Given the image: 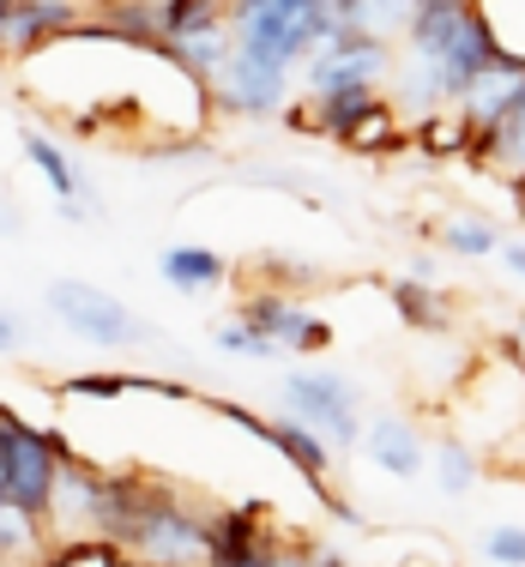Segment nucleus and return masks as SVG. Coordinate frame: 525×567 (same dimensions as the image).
I'll use <instances>...</instances> for the list:
<instances>
[{
  "instance_id": "nucleus-1",
  "label": "nucleus",
  "mask_w": 525,
  "mask_h": 567,
  "mask_svg": "<svg viewBox=\"0 0 525 567\" xmlns=\"http://www.w3.org/2000/svg\"><path fill=\"white\" fill-rule=\"evenodd\" d=\"M91 537L152 567H212V519L199 507H187L175 483L145 477L133 465L103 471Z\"/></svg>"
},
{
  "instance_id": "nucleus-2",
  "label": "nucleus",
  "mask_w": 525,
  "mask_h": 567,
  "mask_svg": "<svg viewBox=\"0 0 525 567\" xmlns=\"http://www.w3.org/2000/svg\"><path fill=\"white\" fill-rule=\"evenodd\" d=\"M332 31H339L332 0H230V37H236V49L272 55V61H285V66H302Z\"/></svg>"
},
{
  "instance_id": "nucleus-3",
  "label": "nucleus",
  "mask_w": 525,
  "mask_h": 567,
  "mask_svg": "<svg viewBox=\"0 0 525 567\" xmlns=\"http://www.w3.org/2000/svg\"><path fill=\"white\" fill-rule=\"evenodd\" d=\"M66 453L73 447H66L55 429H37V423H24L12 404H0V489H7V502L19 513H31V519L49 525Z\"/></svg>"
},
{
  "instance_id": "nucleus-4",
  "label": "nucleus",
  "mask_w": 525,
  "mask_h": 567,
  "mask_svg": "<svg viewBox=\"0 0 525 567\" xmlns=\"http://www.w3.org/2000/svg\"><path fill=\"white\" fill-rule=\"evenodd\" d=\"M278 399H285V416L308 423L320 441H332V447H357L362 441V423H369V416H362V393L339 369L302 362V369H290L285 381H278Z\"/></svg>"
},
{
  "instance_id": "nucleus-5",
  "label": "nucleus",
  "mask_w": 525,
  "mask_h": 567,
  "mask_svg": "<svg viewBox=\"0 0 525 567\" xmlns=\"http://www.w3.org/2000/svg\"><path fill=\"white\" fill-rule=\"evenodd\" d=\"M49 315L61 320L73 339L85 344H103V350H127V344H145L152 339V327H145L140 315H133L121 296H110L103 284H85V278H49L43 290Z\"/></svg>"
},
{
  "instance_id": "nucleus-6",
  "label": "nucleus",
  "mask_w": 525,
  "mask_h": 567,
  "mask_svg": "<svg viewBox=\"0 0 525 567\" xmlns=\"http://www.w3.org/2000/svg\"><path fill=\"white\" fill-rule=\"evenodd\" d=\"M399 66V43H381V37L362 31H332L315 55L302 61V85L308 97H332V91H387Z\"/></svg>"
},
{
  "instance_id": "nucleus-7",
  "label": "nucleus",
  "mask_w": 525,
  "mask_h": 567,
  "mask_svg": "<svg viewBox=\"0 0 525 567\" xmlns=\"http://www.w3.org/2000/svg\"><path fill=\"white\" fill-rule=\"evenodd\" d=\"M290 73L296 66L272 61V55H254V49H230L218 85H212V103L230 115L266 121V115H285L290 110Z\"/></svg>"
},
{
  "instance_id": "nucleus-8",
  "label": "nucleus",
  "mask_w": 525,
  "mask_h": 567,
  "mask_svg": "<svg viewBox=\"0 0 525 567\" xmlns=\"http://www.w3.org/2000/svg\"><path fill=\"white\" fill-rule=\"evenodd\" d=\"M254 332H266L285 357H315V350H332V320H320L315 308H302L290 290H254L241 296L236 308Z\"/></svg>"
},
{
  "instance_id": "nucleus-9",
  "label": "nucleus",
  "mask_w": 525,
  "mask_h": 567,
  "mask_svg": "<svg viewBox=\"0 0 525 567\" xmlns=\"http://www.w3.org/2000/svg\"><path fill=\"white\" fill-rule=\"evenodd\" d=\"M91 12L79 7V0H12L7 12H0V61L19 66V61H37L55 37L79 31Z\"/></svg>"
},
{
  "instance_id": "nucleus-10",
  "label": "nucleus",
  "mask_w": 525,
  "mask_h": 567,
  "mask_svg": "<svg viewBox=\"0 0 525 567\" xmlns=\"http://www.w3.org/2000/svg\"><path fill=\"white\" fill-rule=\"evenodd\" d=\"M357 453L369 458L374 471H387V477H399V483H416L429 471V441H423V429L411 423V416H399V411H374L369 423H362V441H357Z\"/></svg>"
},
{
  "instance_id": "nucleus-11",
  "label": "nucleus",
  "mask_w": 525,
  "mask_h": 567,
  "mask_svg": "<svg viewBox=\"0 0 525 567\" xmlns=\"http://www.w3.org/2000/svg\"><path fill=\"white\" fill-rule=\"evenodd\" d=\"M19 145H24V157H31V169L49 182V194H55L61 224H79V218H85V212H79V194L91 199V187H85V175L73 169V157H66V152H61L55 140H49L43 127H31V121L19 127Z\"/></svg>"
},
{
  "instance_id": "nucleus-12",
  "label": "nucleus",
  "mask_w": 525,
  "mask_h": 567,
  "mask_svg": "<svg viewBox=\"0 0 525 567\" xmlns=\"http://www.w3.org/2000/svg\"><path fill=\"white\" fill-rule=\"evenodd\" d=\"M212 567H230L241 556H260V549H272V525H266V507L254 502H236V507H212Z\"/></svg>"
},
{
  "instance_id": "nucleus-13",
  "label": "nucleus",
  "mask_w": 525,
  "mask_h": 567,
  "mask_svg": "<svg viewBox=\"0 0 525 567\" xmlns=\"http://www.w3.org/2000/svg\"><path fill=\"white\" fill-rule=\"evenodd\" d=\"M157 278L182 296H206L218 284H230V260L218 248H199V241H175V248L157 254Z\"/></svg>"
},
{
  "instance_id": "nucleus-14",
  "label": "nucleus",
  "mask_w": 525,
  "mask_h": 567,
  "mask_svg": "<svg viewBox=\"0 0 525 567\" xmlns=\"http://www.w3.org/2000/svg\"><path fill=\"white\" fill-rule=\"evenodd\" d=\"M411 12L416 0H332L339 31H362V37H381V43H405Z\"/></svg>"
},
{
  "instance_id": "nucleus-15",
  "label": "nucleus",
  "mask_w": 525,
  "mask_h": 567,
  "mask_svg": "<svg viewBox=\"0 0 525 567\" xmlns=\"http://www.w3.org/2000/svg\"><path fill=\"white\" fill-rule=\"evenodd\" d=\"M230 24V0H157V31H164V49L187 43V37H206Z\"/></svg>"
},
{
  "instance_id": "nucleus-16",
  "label": "nucleus",
  "mask_w": 525,
  "mask_h": 567,
  "mask_svg": "<svg viewBox=\"0 0 525 567\" xmlns=\"http://www.w3.org/2000/svg\"><path fill=\"white\" fill-rule=\"evenodd\" d=\"M393 308H399V320H405L411 332H447L453 327V308H447V296L435 290L429 278H393Z\"/></svg>"
},
{
  "instance_id": "nucleus-17",
  "label": "nucleus",
  "mask_w": 525,
  "mask_h": 567,
  "mask_svg": "<svg viewBox=\"0 0 525 567\" xmlns=\"http://www.w3.org/2000/svg\"><path fill=\"white\" fill-rule=\"evenodd\" d=\"M435 236H441V248L460 254V260H490V254H502V229L490 218H477V212H453Z\"/></svg>"
},
{
  "instance_id": "nucleus-18",
  "label": "nucleus",
  "mask_w": 525,
  "mask_h": 567,
  "mask_svg": "<svg viewBox=\"0 0 525 567\" xmlns=\"http://www.w3.org/2000/svg\"><path fill=\"white\" fill-rule=\"evenodd\" d=\"M43 537H49L43 519L19 513L12 502H0V567H24L31 556H43Z\"/></svg>"
},
{
  "instance_id": "nucleus-19",
  "label": "nucleus",
  "mask_w": 525,
  "mask_h": 567,
  "mask_svg": "<svg viewBox=\"0 0 525 567\" xmlns=\"http://www.w3.org/2000/svg\"><path fill=\"white\" fill-rule=\"evenodd\" d=\"M429 471L441 477V495H471V483H477V453H471L465 441H435Z\"/></svg>"
},
{
  "instance_id": "nucleus-20",
  "label": "nucleus",
  "mask_w": 525,
  "mask_h": 567,
  "mask_svg": "<svg viewBox=\"0 0 525 567\" xmlns=\"http://www.w3.org/2000/svg\"><path fill=\"white\" fill-rule=\"evenodd\" d=\"M212 344H218V350H230V357H254V362H266V357H285V350H278L272 339H266V332H254L241 315L218 320V327H212Z\"/></svg>"
},
{
  "instance_id": "nucleus-21",
  "label": "nucleus",
  "mask_w": 525,
  "mask_h": 567,
  "mask_svg": "<svg viewBox=\"0 0 525 567\" xmlns=\"http://www.w3.org/2000/svg\"><path fill=\"white\" fill-rule=\"evenodd\" d=\"M483 561L525 567V525H495V532H483Z\"/></svg>"
},
{
  "instance_id": "nucleus-22",
  "label": "nucleus",
  "mask_w": 525,
  "mask_h": 567,
  "mask_svg": "<svg viewBox=\"0 0 525 567\" xmlns=\"http://www.w3.org/2000/svg\"><path fill=\"white\" fill-rule=\"evenodd\" d=\"M272 567H320V544L285 537V544H272Z\"/></svg>"
},
{
  "instance_id": "nucleus-23",
  "label": "nucleus",
  "mask_w": 525,
  "mask_h": 567,
  "mask_svg": "<svg viewBox=\"0 0 525 567\" xmlns=\"http://www.w3.org/2000/svg\"><path fill=\"white\" fill-rule=\"evenodd\" d=\"M19 344H24V320L12 315L7 302H0V357H12V350H19Z\"/></svg>"
},
{
  "instance_id": "nucleus-24",
  "label": "nucleus",
  "mask_w": 525,
  "mask_h": 567,
  "mask_svg": "<svg viewBox=\"0 0 525 567\" xmlns=\"http://www.w3.org/2000/svg\"><path fill=\"white\" fill-rule=\"evenodd\" d=\"M495 260H502L514 278H525V241H519V236H514V241H502V254H495Z\"/></svg>"
},
{
  "instance_id": "nucleus-25",
  "label": "nucleus",
  "mask_w": 525,
  "mask_h": 567,
  "mask_svg": "<svg viewBox=\"0 0 525 567\" xmlns=\"http://www.w3.org/2000/svg\"><path fill=\"white\" fill-rule=\"evenodd\" d=\"M0 236H19V212H12V199H0Z\"/></svg>"
},
{
  "instance_id": "nucleus-26",
  "label": "nucleus",
  "mask_w": 525,
  "mask_h": 567,
  "mask_svg": "<svg viewBox=\"0 0 525 567\" xmlns=\"http://www.w3.org/2000/svg\"><path fill=\"white\" fill-rule=\"evenodd\" d=\"M230 567H272V549H260V556H241V561H230Z\"/></svg>"
},
{
  "instance_id": "nucleus-27",
  "label": "nucleus",
  "mask_w": 525,
  "mask_h": 567,
  "mask_svg": "<svg viewBox=\"0 0 525 567\" xmlns=\"http://www.w3.org/2000/svg\"><path fill=\"white\" fill-rule=\"evenodd\" d=\"M514 199H519V212H525V175H514Z\"/></svg>"
},
{
  "instance_id": "nucleus-28",
  "label": "nucleus",
  "mask_w": 525,
  "mask_h": 567,
  "mask_svg": "<svg viewBox=\"0 0 525 567\" xmlns=\"http://www.w3.org/2000/svg\"><path fill=\"white\" fill-rule=\"evenodd\" d=\"M7 7H12V0H0V12H7Z\"/></svg>"
}]
</instances>
